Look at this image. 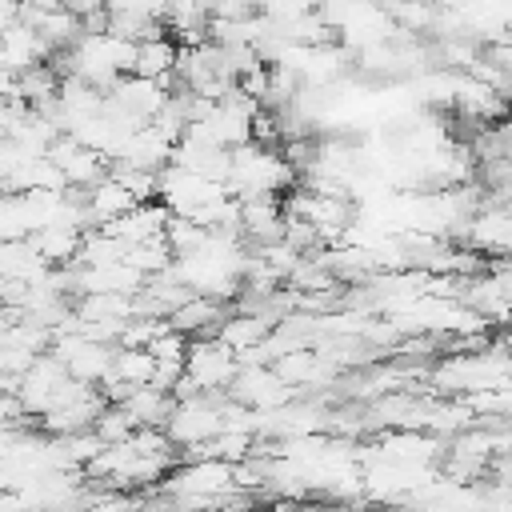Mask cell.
<instances>
[{"mask_svg":"<svg viewBox=\"0 0 512 512\" xmlns=\"http://www.w3.org/2000/svg\"><path fill=\"white\" fill-rule=\"evenodd\" d=\"M48 56H52V52L40 44V36H36L24 20H16V24H8V28L0 32V68H8L12 76H20V72L44 64Z\"/></svg>","mask_w":512,"mask_h":512,"instance_id":"obj_9","label":"cell"},{"mask_svg":"<svg viewBox=\"0 0 512 512\" xmlns=\"http://www.w3.org/2000/svg\"><path fill=\"white\" fill-rule=\"evenodd\" d=\"M116 160H120V164H132V168H144V172H160V168L172 160V140H168L164 132H156L152 124H140V128L124 140V148H120Z\"/></svg>","mask_w":512,"mask_h":512,"instance_id":"obj_11","label":"cell"},{"mask_svg":"<svg viewBox=\"0 0 512 512\" xmlns=\"http://www.w3.org/2000/svg\"><path fill=\"white\" fill-rule=\"evenodd\" d=\"M164 320H168L172 332H180V336H188V340L212 336L216 324L224 320V304H216V300H208V296H188V300H184L180 308H172Z\"/></svg>","mask_w":512,"mask_h":512,"instance_id":"obj_14","label":"cell"},{"mask_svg":"<svg viewBox=\"0 0 512 512\" xmlns=\"http://www.w3.org/2000/svg\"><path fill=\"white\" fill-rule=\"evenodd\" d=\"M8 100H16V76L8 68H0V104H8Z\"/></svg>","mask_w":512,"mask_h":512,"instance_id":"obj_32","label":"cell"},{"mask_svg":"<svg viewBox=\"0 0 512 512\" xmlns=\"http://www.w3.org/2000/svg\"><path fill=\"white\" fill-rule=\"evenodd\" d=\"M228 396L252 412H276L284 408L288 400H296V392L268 368V364H248V368H236L232 384H228Z\"/></svg>","mask_w":512,"mask_h":512,"instance_id":"obj_7","label":"cell"},{"mask_svg":"<svg viewBox=\"0 0 512 512\" xmlns=\"http://www.w3.org/2000/svg\"><path fill=\"white\" fill-rule=\"evenodd\" d=\"M56 88H60V72L48 68V64H36V68L16 76V100L28 104V108H40V104L56 100Z\"/></svg>","mask_w":512,"mask_h":512,"instance_id":"obj_22","label":"cell"},{"mask_svg":"<svg viewBox=\"0 0 512 512\" xmlns=\"http://www.w3.org/2000/svg\"><path fill=\"white\" fill-rule=\"evenodd\" d=\"M48 264L32 248V240H0V276L12 284H40Z\"/></svg>","mask_w":512,"mask_h":512,"instance_id":"obj_15","label":"cell"},{"mask_svg":"<svg viewBox=\"0 0 512 512\" xmlns=\"http://www.w3.org/2000/svg\"><path fill=\"white\" fill-rule=\"evenodd\" d=\"M100 444H124L132 432H136V424H132V416L120 408V404H104L100 412H96V420H92V428H88Z\"/></svg>","mask_w":512,"mask_h":512,"instance_id":"obj_26","label":"cell"},{"mask_svg":"<svg viewBox=\"0 0 512 512\" xmlns=\"http://www.w3.org/2000/svg\"><path fill=\"white\" fill-rule=\"evenodd\" d=\"M0 196H4V192H0Z\"/></svg>","mask_w":512,"mask_h":512,"instance_id":"obj_36","label":"cell"},{"mask_svg":"<svg viewBox=\"0 0 512 512\" xmlns=\"http://www.w3.org/2000/svg\"><path fill=\"white\" fill-rule=\"evenodd\" d=\"M464 244L480 256H504L512 248V212H508V188L480 196L476 216L464 228Z\"/></svg>","mask_w":512,"mask_h":512,"instance_id":"obj_4","label":"cell"},{"mask_svg":"<svg viewBox=\"0 0 512 512\" xmlns=\"http://www.w3.org/2000/svg\"><path fill=\"white\" fill-rule=\"evenodd\" d=\"M80 236H84L80 228H68V224H48V228L32 232L28 240H32V248L40 252V260H44L48 268H68V264H76Z\"/></svg>","mask_w":512,"mask_h":512,"instance_id":"obj_16","label":"cell"},{"mask_svg":"<svg viewBox=\"0 0 512 512\" xmlns=\"http://www.w3.org/2000/svg\"><path fill=\"white\" fill-rule=\"evenodd\" d=\"M76 320L80 324H108V320H132L136 316V304L132 296H116V292H88L76 300Z\"/></svg>","mask_w":512,"mask_h":512,"instance_id":"obj_19","label":"cell"},{"mask_svg":"<svg viewBox=\"0 0 512 512\" xmlns=\"http://www.w3.org/2000/svg\"><path fill=\"white\" fill-rule=\"evenodd\" d=\"M64 380H68V372H64L48 352L36 356V360L28 364V372L16 380V400H20L24 416H44V412L56 404V392L64 388Z\"/></svg>","mask_w":512,"mask_h":512,"instance_id":"obj_8","label":"cell"},{"mask_svg":"<svg viewBox=\"0 0 512 512\" xmlns=\"http://www.w3.org/2000/svg\"><path fill=\"white\" fill-rule=\"evenodd\" d=\"M8 284H12V280H4V276H0V304H4V296H8Z\"/></svg>","mask_w":512,"mask_h":512,"instance_id":"obj_35","label":"cell"},{"mask_svg":"<svg viewBox=\"0 0 512 512\" xmlns=\"http://www.w3.org/2000/svg\"><path fill=\"white\" fill-rule=\"evenodd\" d=\"M220 192H224L220 184H212L188 168H176V164H164L156 172V196H160V208L168 216H192L200 204H208Z\"/></svg>","mask_w":512,"mask_h":512,"instance_id":"obj_6","label":"cell"},{"mask_svg":"<svg viewBox=\"0 0 512 512\" xmlns=\"http://www.w3.org/2000/svg\"><path fill=\"white\" fill-rule=\"evenodd\" d=\"M240 236L252 244H268L284 236V208L276 196H248L240 200Z\"/></svg>","mask_w":512,"mask_h":512,"instance_id":"obj_10","label":"cell"},{"mask_svg":"<svg viewBox=\"0 0 512 512\" xmlns=\"http://www.w3.org/2000/svg\"><path fill=\"white\" fill-rule=\"evenodd\" d=\"M220 400L224 392H200L192 400L172 404L164 420V436L172 448H200L220 432Z\"/></svg>","mask_w":512,"mask_h":512,"instance_id":"obj_3","label":"cell"},{"mask_svg":"<svg viewBox=\"0 0 512 512\" xmlns=\"http://www.w3.org/2000/svg\"><path fill=\"white\" fill-rule=\"evenodd\" d=\"M16 4H20V8H40V12H44V8H60V0H16Z\"/></svg>","mask_w":512,"mask_h":512,"instance_id":"obj_34","label":"cell"},{"mask_svg":"<svg viewBox=\"0 0 512 512\" xmlns=\"http://www.w3.org/2000/svg\"><path fill=\"white\" fill-rule=\"evenodd\" d=\"M300 512H356L352 504H308V508H300Z\"/></svg>","mask_w":512,"mask_h":512,"instance_id":"obj_33","label":"cell"},{"mask_svg":"<svg viewBox=\"0 0 512 512\" xmlns=\"http://www.w3.org/2000/svg\"><path fill=\"white\" fill-rule=\"evenodd\" d=\"M236 368H240L236 356H232L216 336H196V340H188L184 376L196 384V392H228Z\"/></svg>","mask_w":512,"mask_h":512,"instance_id":"obj_5","label":"cell"},{"mask_svg":"<svg viewBox=\"0 0 512 512\" xmlns=\"http://www.w3.org/2000/svg\"><path fill=\"white\" fill-rule=\"evenodd\" d=\"M428 380L436 384V392H456V396H468L476 388H504L508 384L504 340H496L492 348H480V352H456V356L436 360Z\"/></svg>","mask_w":512,"mask_h":512,"instance_id":"obj_2","label":"cell"},{"mask_svg":"<svg viewBox=\"0 0 512 512\" xmlns=\"http://www.w3.org/2000/svg\"><path fill=\"white\" fill-rule=\"evenodd\" d=\"M164 224H168V212H164L156 200H144V204H136L132 212H124L120 220L104 224V232H112L124 248H132V244H140V240L164 236Z\"/></svg>","mask_w":512,"mask_h":512,"instance_id":"obj_12","label":"cell"},{"mask_svg":"<svg viewBox=\"0 0 512 512\" xmlns=\"http://www.w3.org/2000/svg\"><path fill=\"white\" fill-rule=\"evenodd\" d=\"M292 180H296V168L276 148H260L252 140L240 144V148H228V180H224V192L228 196H236V200L276 196Z\"/></svg>","mask_w":512,"mask_h":512,"instance_id":"obj_1","label":"cell"},{"mask_svg":"<svg viewBox=\"0 0 512 512\" xmlns=\"http://www.w3.org/2000/svg\"><path fill=\"white\" fill-rule=\"evenodd\" d=\"M172 396L168 392H160V388H152V384H144V388H132L128 396H124V412L132 416V424L136 428H164V420H168V412H172Z\"/></svg>","mask_w":512,"mask_h":512,"instance_id":"obj_18","label":"cell"},{"mask_svg":"<svg viewBox=\"0 0 512 512\" xmlns=\"http://www.w3.org/2000/svg\"><path fill=\"white\" fill-rule=\"evenodd\" d=\"M84 208H88V224H92V228H104V224L120 220L124 212H132L136 200H132V192H128L120 180L104 176L100 184H92V188L84 192Z\"/></svg>","mask_w":512,"mask_h":512,"instance_id":"obj_13","label":"cell"},{"mask_svg":"<svg viewBox=\"0 0 512 512\" xmlns=\"http://www.w3.org/2000/svg\"><path fill=\"white\" fill-rule=\"evenodd\" d=\"M152 372H156V356L148 348H112V376L124 380L128 388L152 384Z\"/></svg>","mask_w":512,"mask_h":512,"instance_id":"obj_23","label":"cell"},{"mask_svg":"<svg viewBox=\"0 0 512 512\" xmlns=\"http://www.w3.org/2000/svg\"><path fill=\"white\" fill-rule=\"evenodd\" d=\"M148 352L156 356V360H172V364H184V352H188V336H180V332H172V328H164L152 344H148Z\"/></svg>","mask_w":512,"mask_h":512,"instance_id":"obj_30","label":"cell"},{"mask_svg":"<svg viewBox=\"0 0 512 512\" xmlns=\"http://www.w3.org/2000/svg\"><path fill=\"white\" fill-rule=\"evenodd\" d=\"M268 332H272V324H268L264 316H256V312H236V316H224L212 336H216L232 356H240V352L256 348Z\"/></svg>","mask_w":512,"mask_h":512,"instance_id":"obj_17","label":"cell"},{"mask_svg":"<svg viewBox=\"0 0 512 512\" xmlns=\"http://www.w3.org/2000/svg\"><path fill=\"white\" fill-rule=\"evenodd\" d=\"M112 260H124V244L112 232H104V228H88L80 236L76 268H96V264H112Z\"/></svg>","mask_w":512,"mask_h":512,"instance_id":"obj_24","label":"cell"},{"mask_svg":"<svg viewBox=\"0 0 512 512\" xmlns=\"http://www.w3.org/2000/svg\"><path fill=\"white\" fill-rule=\"evenodd\" d=\"M184 376V364H172V360H156V372H152V388L168 392L176 380Z\"/></svg>","mask_w":512,"mask_h":512,"instance_id":"obj_31","label":"cell"},{"mask_svg":"<svg viewBox=\"0 0 512 512\" xmlns=\"http://www.w3.org/2000/svg\"><path fill=\"white\" fill-rule=\"evenodd\" d=\"M204 236H208V228L192 224L188 216H168V224H164V244H168L172 256H188V252H196V248L204 244Z\"/></svg>","mask_w":512,"mask_h":512,"instance_id":"obj_27","label":"cell"},{"mask_svg":"<svg viewBox=\"0 0 512 512\" xmlns=\"http://www.w3.org/2000/svg\"><path fill=\"white\" fill-rule=\"evenodd\" d=\"M136 504H140V500L128 496V492H112V488H104V492L88 496L80 512H136Z\"/></svg>","mask_w":512,"mask_h":512,"instance_id":"obj_29","label":"cell"},{"mask_svg":"<svg viewBox=\"0 0 512 512\" xmlns=\"http://www.w3.org/2000/svg\"><path fill=\"white\" fill-rule=\"evenodd\" d=\"M56 168L64 172V188H72V192H88L92 184H100L108 176V160L100 152H92V148H76Z\"/></svg>","mask_w":512,"mask_h":512,"instance_id":"obj_21","label":"cell"},{"mask_svg":"<svg viewBox=\"0 0 512 512\" xmlns=\"http://www.w3.org/2000/svg\"><path fill=\"white\" fill-rule=\"evenodd\" d=\"M32 228H28V212H24V200L4 192L0 196V240H28Z\"/></svg>","mask_w":512,"mask_h":512,"instance_id":"obj_28","label":"cell"},{"mask_svg":"<svg viewBox=\"0 0 512 512\" xmlns=\"http://www.w3.org/2000/svg\"><path fill=\"white\" fill-rule=\"evenodd\" d=\"M124 264H128L132 272H140L144 280H152V276H160V272L172 264V252H168L164 236H152V240H140V244L124 248Z\"/></svg>","mask_w":512,"mask_h":512,"instance_id":"obj_25","label":"cell"},{"mask_svg":"<svg viewBox=\"0 0 512 512\" xmlns=\"http://www.w3.org/2000/svg\"><path fill=\"white\" fill-rule=\"evenodd\" d=\"M176 40L172 36H148V40H136V64H132V76H144V80H160L172 72L176 64Z\"/></svg>","mask_w":512,"mask_h":512,"instance_id":"obj_20","label":"cell"}]
</instances>
